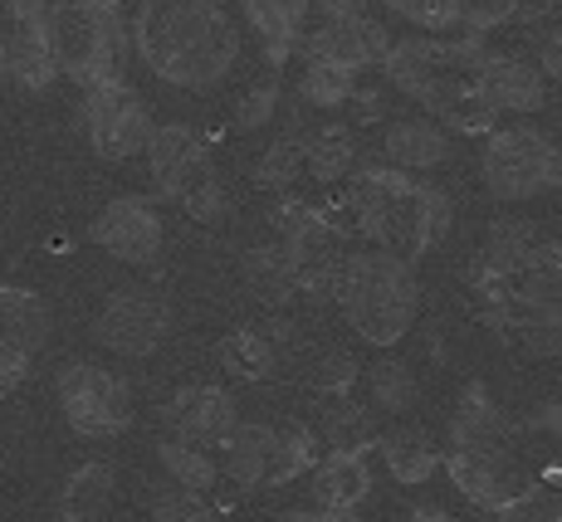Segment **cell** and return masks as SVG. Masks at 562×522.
Segmentation results:
<instances>
[{"label": "cell", "mask_w": 562, "mask_h": 522, "mask_svg": "<svg viewBox=\"0 0 562 522\" xmlns=\"http://www.w3.org/2000/svg\"><path fill=\"white\" fill-rule=\"evenodd\" d=\"M538 73L543 79H562V25L538 35Z\"/></svg>", "instance_id": "cell-41"}, {"label": "cell", "mask_w": 562, "mask_h": 522, "mask_svg": "<svg viewBox=\"0 0 562 522\" xmlns=\"http://www.w3.org/2000/svg\"><path fill=\"white\" fill-rule=\"evenodd\" d=\"M30 362H35V356H30V352H20L15 342H5V337H0V400H10L20 386H25Z\"/></svg>", "instance_id": "cell-39"}, {"label": "cell", "mask_w": 562, "mask_h": 522, "mask_svg": "<svg viewBox=\"0 0 562 522\" xmlns=\"http://www.w3.org/2000/svg\"><path fill=\"white\" fill-rule=\"evenodd\" d=\"M382 151H386V167L416 177V171H430L450 157V137L430 117H396L382 133Z\"/></svg>", "instance_id": "cell-21"}, {"label": "cell", "mask_w": 562, "mask_h": 522, "mask_svg": "<svg viewBox=\"0 0 562 522\" xmlns=\"http://www.w3.org/2000/svg\"><path fill=\"white\" fill-rule=\"evenodd\" d=\"M304 171V137H284V143L265 147V157L255 161V186L259 191H289Z\"/></svg>", "instance_id": "cell-34"}, {"label": "cell", "mask_w": 562, "mask_h": 522, "mask_svg": "<svg viewBox=\"0 0 562 522\" xmlns=\"http://www.w3.org/2000/svg\"><path fill=\"white\" fill-rule=\"evenodd\" d=\"M113 493H117L113 464H83V469H74L69 484H64L59 513H64V522H99L108 513V503H113Z\"/></svg>", "instance_id": "cell-26"}, {"label": "cell", "mask_w": 562, "mask_h": 522, "mask_svg": "<svg viewBox=\"0 0 562 522\" xmlns=\"http://www.w3.org/2000/svg\"><path fill=\"white\" fill-rule=\"evenodd\" d=\"M499 522H562V498L543 493V488H528L524 498H514L499 513Z\"/></svg>", "instance_id": "cell-38"}, {"label": "cell", "mask_w": 562, "mask_h": 522, "mask_svg": "<svg viewBox=\"0 0 562 522\" xmlns=\"http://www.w3.org/2000/svg\"><path fill=\"white\" fill-rule=\"evenodd\" d=\"M304 171L318 186H342L358 171V143L342 127H323V133L304 137Z\"/></svg>", "instance_id": "cell-28"}, {"label": "cell", "mask_w": 562, "mask_h": 522, "mask_svg": "<svg viewBox=\"0 0 562 522\" xmlns=\"http://www.w3.org/2000/svg\"><path fill=\"white\" fill-rule=\"evenodd\" d=\"M528 425H533V430H553V434H562V406H538L533 416H528Z\"/></svg>", "instance_id": "cell-42"}, {"label": "cell", "mask_w": 562, "mask_h": 522, "mask_svg": "<svg viewBox=\"0 0 562 522\" xmlns=\"http://www.w3.org/2000/svg\"><path fill=\"white\" fill-rule=\"evenodd\" d=\"M49 35L59 73L79 89L123 79V49H127V15H108L83 0H49Z\"/></svg>", "instance_id": "cell-6"}, {"label": "cell", "mask_w": 562, "mask_h": 522, "mask_svg": "<svg viewBox=\"0 0 562 522\" xmlns=\"http://www.w3.org/2000/svg\"><path fill=\"white\" fill-rule=\"evenodd\" d=\"M0 49H5V79L25 93H45L59 79L49 35V0H5L0 20Z\"/></svg>", "instance_id": "cell-12"}, {"label": "cell", "mask_w": 562, "mask_h": 522, "mask_svg": "<svg viewBox=\"0 0 562 522\" xmlns=\"http://www.w3.org/2000/svg\"><path fill=\"white\" fill-rule=\"evenodd\" d=\"M167 332H171V308L147 288L108 293L99 318H93V342L117 356H153Z\"/></svg>", "instance_id": "cell-13"}, {"label": "cell", "mask_w": 562, "mask_h": 522, "mask_svg": "<svg viewBox=\"0 0 562 522\" xmlns=\"http://www.w3.org/2000/svg\"><path fill=\"white\" fill-rule=\"evenodd\" d=\"M54 400H59V416L69 420V430L83 440H113L137 416L133 386L99 362H64L54 376Z\"/></svg>", "instance_id": "cell-8"}, {"label": "cell", "mask_w": 562, "mask_h": 522, "mask_svg": "<svg viewBox=\"0 0 562 522\" xmlns=\"http://www.w3.org/2000/svg\"><path fill=\"white\" fill-rule=\"evenodd\" d=\"M348 215L352 230L367 245L386 249L416 264L450 225V201L436 186H420L411 171L396 167H358L348 181Z\"/></svg>", "instance_id": "cell-3"}, {"label": "cell", "mask_w": 562, "mask_h": 522, "mask_svg": "<svg viewBox=\"0 0 562 522\" xmlns=\"http://www.w3.org/2000/svg\"><path fill=\"white\" fill-rule=\"evenodd\" d=\"M147 177L161 201L181 205L191 220L211 225L225 215V186L215 177V161H211V147L196 127L187 123H157L153 137H147Z\"/></svg>", "instance_id": "cell-5"}, {"label": "cell", "mask_w": 562, "mask_h": 522, "mask_svg": "<svg viewBox=\"0 0 562 522\" xmlns=\"http://www.w3.org/2000/svg\"><path fill=\"white\" fill-rule=\"evenodd\" d=\"M245 284H250L259 298L284 303L289 293H294V269H289L284 249H279V245L250 249V254H245Z\"/></svg>", "instance_id": "cell-32"}, {"label": "cell", "mask_w": 562, "mask_h": 522, "mask_svg": "<svg viewBox=\"0 0 562 522\" xmlns=\"http://www.w3.org/2000/svg\"><path fill=\"white\" fill-rule=\"evenodd\" d=\"M221 366L231 376H240V381H269V376L279 372V342H274V332L255 328V322L235 328L221 342Z\"/></svg>", "instance_id": "cell-25"}, {"label": "cell", "mask_w": 562, "mask_h": 522, "mask_svg": "<svg viewBox=\"0 0 562 522\" xmlns=\"http://www.w3.org/2000/svg\"><path fill=\"white\" fill-rule=\"evenodd\" d=\"M318 440L328 450H372V430H367L362 406H328L318 420Z\"/></svg>", "instance_id": "cell-35"}, {"label": "cell", "mask_w": 562, "mask_h": 522, "mask_svg": "<svg viewBox=\"0 0 562 522\" xmlns=\"http://www.w3.org/2000/svg\"><path fill=\"white\" fill-rule=\"evenodd\" d=\"M376 450H382V464L386 474L396 478V484H426L430 474L440 469V444L430 440L420 425H392L376 440Z\"/></svg>", "instance_id": "cell-22"}, {"label": "cell", "mask_w": 562, "mask_h": 522, "mask_svg": "<svg viewBox=\"0 0 562 522\" xmlns=\"http://www.w3.org/2000/svg\"><path fill=\"white\" fill-rule=\"evenodd\" d=\"M328 298L348 318V328L372 347H396L416 328L420 313V284L416 264L396 259L376 245H358L342 254L338 274L328 284Z\"/></svg>", "instance_id": "cell-4"}, {"label": "cell", "mask_w": 562, "mask_h": 522, "mask_svg": "<svg viewBox=\"0 0 562 522\" xmlns=\"http://www.w3.org/2000/svg\"><path fill=\"white\" fill-rule=\"evenodd\" d=\"M484 59L490 45L474 35H402L376 69L436 123L464 137H484L499 127V113L484 98Z\"/></svg>", "instance_id": "cell-2"}, {"label": "cell", "mask_w": 562, "mask_h": 522, "mask_svg": "<svg viewBox=\"0 0 562 522\" xmlns=\"http://www.w3.org/2000/svg\"><path fill=\"white\" fill-rule=\"evenodd\" d=\"M533 245L538 239L524 220H494L490 235H484V249L474 254V269H470L474 293H494V288L509 284L518 269H524V259H528Z\"/></svg>", "instance_id": "cell-19"}, {"label": "cell", "mask_w": 562, "mask_h": 522, "mask_svg": "<svg viewBox=\"0 0 562 522\" xmlns=\"http://www.w3.org/2000/svg\"><path fill=\"white\" fill-rule=\"evenodd\" d=\"M392 15H402L420 35H464L470 25V0H376Z\"/></svg>", "instance_id": "cell-30"}, {"label": "cell", "mask_w": 562, "mask_h": 522, "mask_svg": "<svg viewBox=\"0 0 562 522\" xmlns=\"http://www.w3.org/2000/svg\"><path fill=\"white\" fill-rule=\"evenodd\" d=\"M157 459H161V469H167L171 484H177V488H191V493H211L215 478H221L215 450L181 440V434H167V440L157 444Z\"/></svg>", "instance_id": "cell-29"}, {"label": "cell", "mask_w": 562, "mask_h": 522, "mask_svg": "<svg viewBox=\"0 0 562 522\" xmlns=\"http://www.w3.org/2000/svg\"><path fill=\"white\" fill-rule=\"evenodd\" d=\"M411 522H456V518H450L440 503H420V508H411Z\"/></svg>", "instance_id": "cell-44"}, {"label": "cell", "mask_w": 562, "mask_h": 522, "mask_svg": "<svg viewBox=\"0 0 562 522\" xmlns=\"http://www.w3.org/2000/svg\"><path fill=\"white\" fill-rule=\"evenodd\" d=\"M440 464L450 469V484L470 498L474 508L504 513L514 498L528 493V474L518 469L514 440H490V444H446Z\"/></svg>", "instance_id": "cell-11"}, {"label": "cell", "mask_w": 562, "mask_h": 522, "mask_svg": "<svg viewBox=\"0 0 562 522\" xmlns=\"http://www.w3.org/2000/svg\"><path fill=\"white\" fill-rule=\"evenodd\" d=\"M153 107L147 98L133 89L127 79L99 83V89H83V133H89V147L99 151L103 161H133L147 151V137H153Z\"/></svg>", "instance_id": "cell-10"}, {"label": "cell", "mask_w": 562, "mask_h": 522, "mask_svg": "<svg viewBox=\"0 0 562 522\" xmlns=\"http://www.w3.org/2000/svg\"><path fill=\"white\" fill-rule=\"evenodd\" d=\"M367 390H372V406L386 410V416H402L411 400H416V381H411V366H402V362L367 366Z\"/></svg>", "instance_id": "cell-33"}, {"label": "cell", "mask_w": 562, "mask_h": 522, "mask_svg": "<svg viewBox=\"0 0 562 522\" xmlns=\"http://www.w3.org/2000/svg\"><path fill=\"white\" fill-rule=\"evenodd\" d=\"M279 522H313V508H284Z\"/></svg>", "instance_id": "cell-45"}, {"label": "cell", "mask_w": 562, "mask_h": 522, "mask_svg": "<svg viewBox=\"0 0 562 522\" xmlns=\"http://www.w3.org/2000/svg\"><path fill=\"white\" fill-rule=\"evenodd\" d=\"M484 98H490L494 113H538L548 103V79L533 64L490 49V59H484Z\"/></svg>", "instance_id": "cell-18"}, {"label": "cell", "mask_w": 562, "mask_h": 522, "mask_svg": "<svg viewBox=\"0 0 562 522\" xmlns=\"http://www.w3.org/2000/svg\"><path fill=\"white\" fill-rule=\"evenodd\" d=\"M245 5V25L259 39V54H265L269 69H284L299 49V35L308 25L313 0H240Z\"/></svg>", "instance_id": "cell-17"}, {"label": "cell", "mask_w": 562, "mask_h": 522, "mask_svg": "<svg viewBox=\"0 0 562 522\" xmlns=\"http://www.w3.org/2000/svg\"><path fill=\"white\" fill-rule=\"evenodd\" d=\"M279 249H284L289 269H294V288L328 298L333 274H338L342 254H348L338 215L318 211V205H308V201L284 205V211H279Z\"/></svg>", "instance_id": "cell-9"}, {"label": "cell", "mask_w": 562, "mask_h": 522, "mask_svg": "<svg viewBox=\"0 0 562 522\" xmlns=\"http://www.w3.org/2000/svg\"><path fill=\"white\" fill-rule=\"evenodd\" d=\"M167 420V434H181L191 444H205V450H221V440L240 425V406L225 386H181L177 396L161 410Z\"/></svg>", "instance_id": "cell-16"}, {"label": "cell", "mask_w": 562, "mask_h": 522, "mask_svg": "<svg viewBox=\"0 0 562 522\" xmlns=\"http://www.w3.org/2000/svg\"><path fill=\"white\" fill-rule=\"evenodd\" d=\"M392 39L396 35L376 15L348 20V25H338V20H313V25H304V35H299L294 54L304 64H333V69H348L362 79L367 69H376V64L386 59Z\"/></svg>", "instance_id": "cell-14"}, {"label": "cell", "mask_w": 562, "mask_h": 522, "mask_svg": "<svg viewBox=\"0 0 562 522\" xmlns=\"http://www.w3.org/2000/svg\"><path fill=\"white\" fill-rule=\"evenodd\" d=\"M0 337L15 342L20 352L35 356L40 347L49 342V308L35 298V293L0 284Z\"/></svg>", "instance_id": "cell-27"}, {"label": "cell", "mask_w": 562, "mask_h": 522, "mask_svg": "<svg viewBox=\"0 0 562 522\" xmlns=\"http://www.w3.org/2000/svg\"><path fill=\"white\" fill-rule=\"evenodd\" d=\"M484 191L494 201H538L562 191V147L538 127H494L480 147Z\"/></svg>", "instance_id": "cell-7"}, {"label": "cell", "mask_w": 562, "mask_h": 522, "mask_svg": "<svg viewBox=\"0 0 562 522\" xmlns=\"http://www.w3.org/2000/svg\"><path fill=\"white\" fill-rule=\"evenodd\" d=\"M313 508H358L372 493V464L367 450H328L313 464Z\"/></svg>", "instance_id": "cell-20"}, {"label": "cell", "mask_w": 562, "mask_h": 522, "mask_svg": "<svg viewBox=\"0 0 562 522\" xmlns=\"http://www.w3.org/2000/svg\"><path fill=\"white\" fill-rule=\"evenodd\" d=\"M274 103H279V79H265V83H255V89H245V98L235 103V127H245V133L265 127L269 117H274Z\"/></svg>", "instance_id": "cell-37"}, {"label": "cell", "mask_w": 562, "mask_h": 522, "mask_svg": "<svg viewBox=\"0 0 562 522\" xmlns=\"http://www.w3.org/2000/svg\"><path fill=\"white\" fill-rule=\"evenodd\" d=\"M362 79L348 69H333V64H304V73H299V93H304V103L323 107V113H338V107H348L352 98H358Z\"/></svg>", "instance_id": "cell-31"}, {"label": "cell", "mask_w": 562, "mask_h": 522, "mask_svg": "<svg viewBox=\"0 0 562 522\" xmlns=\"http://www.w3.org/2000/svg\"><path fill=\"white\" fill-rule=\"evenodd\" d=\"M313 522H362L358 508H313Z\"/></svg>", "instance_id": "cell-43"}, {"label": "cell", "mask_w": 562, "mask_h": 522, "mask_svg": "<svg viewBox=\"0 0 562 522\" xmlns=\"http://www.w3.org/2000/svg\"><path fill=\"white\" fill-rule=\"evenodd\" d=\"M221 469L231 484L240 488H265V469H269V425H235L215 450Z\"/></svg>", "instance_id": "cell-24"}, {"label": "cell", "mask_w": 562, "mask_h": 522, "mask_svg": "<svg viewBox=\"0 0 562 522\" xmlns=\"http://www.w3.org/2000/svg\"><path fill=\"white\" fill-rule=\"evenodd\" d=\"M127 35L143 69L191 93L221 89L240 64V25L221 0H143Z\"/></svg>", "instance_id": "cell-1"}, {"label": "cell", "mask_w": 562, "mask_h": 522, "mask_svg": "<svg viewBox=\"0 0 562 522\" xmlns=\"http://www.w3.org/2000/svg\"><path fill=\"white\" fill-rule=\"evenodd\" d=\"M215 508L205 503V493H191V488H167V493L153 503V522H211Z\"/></svg>", "instance_id": "cell-36"}, {"label": "cell", "mask_w": 562, "mask_h": 522, "mask_svg": "<svg viewBox=\"0 0 562 522\" xmlns=\"http://www.w3.org/2000/svg\"><path fill=\"white\" fill-rule=\"evenodd\" d=\"M89 235L103 254L117 259V264H153L161 254L167 225H161V211L147 201V195H113V201L99 211V220H93Z\"/></svg>", "instance_id": "cell-15"}, {"label": "cell", "mask_w": 562, "mask_h": 522, "mask_svg": "<svg viewBox=\"0 0 562 522\" xmlns=\"http://www.w3.org/2000/svg\"><path fill=\"white\" fill-rule=\"evenodd\" d=\"M318 464V430L299 425H269V469H265V488H279V484H294L299 474H308Z\"/></svg>", "instance_id": "cell-23"}, {"label": "cell", "mask_w": 562, "mask_h": 522, "mask_svg": "<svg viewBox=\"0 0 562 522\" xmlns=\"http://www.w3.org/2000/svg\"><path fill=\"white\" fill-rule=\"evenodd\" d=\"M308 15H318V20H338V25H348V20H367V15H372V0H313Z\"/></svg>", "instance_id": "cell-40"}]
</instances>
